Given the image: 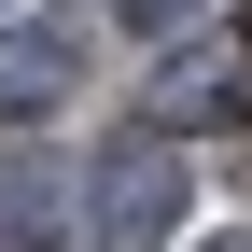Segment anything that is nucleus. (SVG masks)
Instances as JSON below:
<instances>
[{
	"instance_id": "7ed1b4c3",
	"label": "nucleus",
	"mask_w": 252,
	"mask_h": 252,
	"mask_svg": "<svg viewBox=\"0 0 252 252\" xmlns=\"http://www.w3.org/2000/svg\"><path fill=\"white\" fill-rule=\"evenodd\" d=\"M70 84H84V42L70 28H0V126H42Z\"/></svg>"
},
{
	"instance_id": "f03ea898",
	"label": "nucleus",
	"mask_w": 252,
	"mask_h": 252,
	"mask_svg": "<svg viewBox=\"0 0 252 252\" xmlns=\"http://www.w3.org/2000/svg\"><path fill=\"white\" fill-rule=\"evenodd\" d=\"M182 210H196V182H182L168 140H112L98 168H84V238L98 252H168Z\"/></svg>"
},
{
	"instance_id": "39448f33",
	"label": "nucleus",
	"mask_w": 252,
	"mask_h": 252,
	"mask_svg": "<svg viewBox=\"0 0 252 252\" xmlns=\"http://www.w3.org/2000/svg\"><path fill=\"white\" fill-rule=\"evenodd\" d=\"M182 14H196V0H126V28H182Z\"/></svg>"
},
{
	"instance_id": "f257e3e1",
	"label": "nucleus",
	"mask_w": 252,
	"mask_h": 252,
	"mask_svg": "<svg viewBox=\"0 0 252 252\" xmlns=\"http://www.w3.org/2000/svg\"><path fill=\"white\" fill-rule=\"evenodd\" d=\"M210 126H252V28L196 14L154 56V140H210Z\"/></svg>"
},
{
	"instance_id": "423d86ee",
	"label": "nucleus",
	"mask_w": 252,
	"mask_h": 252,
	"mask_svg": "<svg viewBox=\"0 0 252 252\" xmlns=\"http://www.w3.org/2000/svg\"><path fill=\"white\" fill-rule=\"evenodd\" d=\"M196 252H252V238H196Z\"/></svg>"
},
{
	"instance_id": "20e7f679",
	"label": "nucleus",
	"mask_w": 252,
	"mask_h": 252,
	"mask_svg": "<svg viewBox=\"0 0 252 252\" xmlns=\"http://www.w3.org/2000/svg\"><path fill=\"white\" fill-rule=\"evenodd\" d=\"M70 224H84L70 168H42V154H0V252H70Z\"/></svg>"
}]
</instances>
